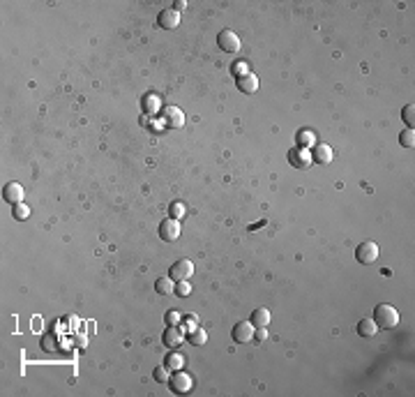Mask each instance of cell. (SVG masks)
<instances>
[{"instance_id":"1","label":"cell","mask_w":415,"mask_h":397,"mask_svg":"<svg viewBox=\"0 0 415 397\" xmlns=\"http://www.w3.org/2000/svg\"><path fill=\"white\" fill-rule=\"evenodd\" d=\"M374 321L379 326V330H392L397 328L399 324V312L392 307V305H379V307L374 309Z\"/></svg>"},{"instance_id":"2","label":"cell","mask_w":415,"mask_h":397,"mask_svg":"<svg viewBox=\"0 0 415 397\" xmlns=\"http://www.w3.org/2000/svg\"><path fill=\"white\" fill-rule=\"evenodd\" d=\"M355 259H358L360 263H364V266L374 263L376 259H379V245H376V243H371V241L360 243V245L355 247Z\"/></svg>"},{"instance_id":"3","label":"cell","mask_w":415,"mask_h":397,"mask_svg":"<svg viewBox=\"0 0 415 397\" xmlns=\"http://www.w3.org/2000/svg\"><path fill=\"white\" fill-rule=\"evenodd\" d=\"M217 44H219V49H222V51H226V53L240 51V37H238V32L228 30V28L217 35Z\"/></svg>"},{"instance_id":"4","label":"cell","mask_w":415,"mask_h":397,"mask_svg":"<svg viewBox=\"0 0 415 397\" xmlns=\"http://www.w3.org/2000/svg\"><path fill=\"white\" fill-rule=\"evenodd\" d=\"M194 272V263L189 261V259H180V261H176L171 266V270H169V277H171L173 282H182V280H189Z\"/></svg>"},{"instance_id":"5","label":"cell","mask_w":415,"mask_h":397,"mask_svg":"<svg viewBox=\"0 0 415 397\" xmlns=\"http://www.w3.org/2000/svg\"><path fill=\"white\" fill-rule=\"evenodd\" d=\"M159 238L166 243H173L180 238V222L173 220V217H166V220H161L159 224Z\"/></svg>"},{"instance_id":"6","label":"cell","mask_w":415,"mask_h":397,"mask_svg":"<svg viewBox=\"0 0 415 397\" xmlns=\"http://www.w3.org/2000/svg\"><path fill=\"white\" fill-rule=\"evenodd\" d=\"M169 386H171L173 392H189L194 388V379L189 374H185V372L178 370L176 374L169 379Z\"/></svg>"},{"instance_id":"7","label":"cell","mask_w":415,"mask_h":397,"mask_svg":"<svg viewBox=\"0 0 415 397\" xmlns=\"http://www.w3.org/2000/svg\"><path fill=\"white\" fill-rule=\"evenodd\" d=\"M254 326H252V321H240V324L233 326V340L238 342V344H247V342L254 340Z\"/></svg>"},{"instance_id":"8","label":"cell","mask_w":415,"mask_h":397,"mask_svg":"<svg viewBox=\"0 0 415 397\" xmlns=\"http://www.w3.org/2000/svg\"><path fill=\"white\" fill-rule=\"evenodd\" d=\"M157 23H159L164 30L178 28V23H180V12H176V10H161L159 14H157Z\"/></svg>"},{"instance_id":"9","label":"cell","mask_w":415,"mask_h":397,"mask_svg":"<svg viewBox=\"0 0 415 397\" xmlns=\"http://www.w3.org/2000/svg\"><path fill=\"white\" fill-rule=\"evenodd\" d=\"M311 162L330 164L332 162V148L327 143H314L311 146Z\"/></svg>"},{"instance_id":"10","label":"cell","mask_w":415,"mask_h":397,"mask_svg":"<svg viewBox=\"0 0 415 397\" xmlns=\"http://www.w3.org/2000/svg\"><path fill=\"white\" fill-rule=\"evenodd\" d=\"M161 340H164L166 346L176 349V346L182 344V340H185V333H182V328H178V326H169V328L164 330V335H161Z\"/></svg>"},{"instance_id":"11","label":"cell","mask_w":415,"mask_h":397,"mask_svg":"<svg viewBox=\"0 0 415 397\" xmlns=\"http://www.w3.org/2000/svg\"><path fill=\"white\" fill-rule=\"evenodd\" d=\"M3 198L12 206L21 204V201H23V187H21L19 183H7L5 187H3Z\"/></svg>"},{"instance_id":"12","label":"cell","mask_w":415,"mask_h":397,"mask_svg":"<svg viewBox=\"0 0 415 397\" xmlns=\"http://www.w3.org/2000/svg\"><path fill=\"white\" fill-rule=\"evenodd\" d=\"M164 118H166V123L171 127H182L185 125V115H182V111L178 109V106H166L164 109Z\"/></svg>"},{"instance_id":"13","label":"cell","mask_w":415,"mask_h":397,"mask_svg":"<svg viewBox=\"0 0 415 397\" xmlns=\"http://www.w3.org/2000/svg\"><path fill=\"white\" fill-rule=\"evenodd\" d=\"M238 88L242 90V93H247V95L256 93V90H259V78H256L252 72L244 74V76H240V78H238Z\"/></svg>"},{"instance_id":"14","label":"cell","mask_w":415,"mask_h":397,"mask_svg":"<svg viewBox=\"0 0 415 397\" xmlns=\"http://www.w3.org/2000/svg\"><path fill=\"white\" fill-rule=\"evenodd\" d=\"M355 330H358L360 337H374V335L379 333V326H376V321L374 319H360Z\"/></svg>"},{"instance_id":"15","label":"cell","mask_w":415,"mask_h":397,"mask_svg":"<svg viewBox=\"0 0 415 397\" xmlns=\"http://www.w3.org/2000/svg\"><path fill=\"white\" fill-rule=\"evenodd\" d=\"M268 324H270V309L259 307L252 312V326L254 328H268Z\"/></svg>"},{"instance_id":"16","label":"cell","mask_w":415,"mask_h":397,"mask_svg":"<svg viewBox=\"0 0 415 397\" xmlns=\"http://www.w3.org/2000/svg\"><path fill=\"white\" fill-rule=\"evenodd\" d=\"M288 157H290V164H293L296 169H307V167L311 164V155H305V152H300V148L290 150Z\"/></svg>"},{"instance_id":"17","label":"cell","mask_w":415,"mask_h":397,"mask_svg":"<svg viewBox=\"0 0 415 397\" xmlns=\"http://www.w3.org/2000/svg\"><path fill=\"white\" fill-rule=\"evenodd\" d=\"M187 337H189V344H194V346H203L208 342V333L203 328H192V330H187Z\"/></svg>"},{"instance_id":"18","label":"cell","mask_w":415,"mask_h":397,"mask_svg":"<svg viewBox=\"0 0 415 397\" xmlns=\"http://www.w3.org/2000/svg\"><path fill=\"white\" fill-rule=\"evenodd\" d=\"M173 289H176V282H173L171 277H159L155 282V291L159 296H169V293H173Z\"/></svg>"},{"instance_id":"19","label":"cell","mask_w":415,"mask_h":397,"mask_svg":"<svg viewBox=\"0 0 415 397\" xmlns=\"http://www.w3.org/2000/svg\"><path fill=\"white\" fill-rule=\"evenodd\" d=\"M164 365L169 367V370L178 372V370H182V365H185V358H182V355L178 353V351H169V355H166Z\"/></svg>"},{"instance_id":"20","label":"cell","mask_w":415,"mask_h":397,"mask_svg":"<svg viewBox=\"0 0 415 397\" xmlns=\"http://www.w3.org/2000/svg\"><path fill=\"white\" fill-rule=\"evenodd\" d=\"M298 148H311L314 143H316V139H314V134H311L309 130H305V132H298Z\"/></svg>"},{"instance_id":"21","label":"cell","mask_w":415,"mask_h":397,"mask_svg":"<svg viewBox=\"0 0 415 397\" xmlns=\"http://www.w3.org/2000/svg\"><path fill=\"white\" fill-rule=\"evenodd\" d=\"M12 217H14V220H19V222L28 220V217H30V208L21 201V204H16L14 208H12Z\"/></svg>"},{"instance_id":"22","label":"cell","mask_w":415,"mask_h":397,"mask_svg":"<svg viewBox=\"0 0 415 397\" xmlns=\"http://www.w3.org/2000/svg\"><path fill=\"white\" fill-rule=\"evenodd\" d=\"M399 143L404 148H413L415 146V132H413V127H406L404 132L399 134Z\"/></svg>"},{"instance_id":"23","label":"cell","mask_w":415,"mask_h":397,"mask_svg":"<svg viewBox=\"0 0 415 397\" xmlns=\"http://www.w3.org/2000/svg\"><path fill=\"white\" fill-rule=\"evenodd\" d=\"M231 72H233L235 78L244 76V74H249V63H244V60H238V63L231 65Z\"/></svg>"},{"instance_id":"24","label":"cell","mask_w":415,"mask_h":397,"mask_svg":"<svg viewBox=\"0 0 415 397\" xmlns=\"http://www.w3.org/2000/svg\"><path fill=\"white\" fill-rule=\"evenodd\" d=\"M401 118H404V123L408 127H413L415 125V106L413 104H406L404 111H401Z\"/></svg>"},{"instance_id":"25","label":"cell","mask_w":415,"mask_h":397,"mask_svg":"<svg viewBox=\"0 0 415 397\" xmlns=\"http://www.w3.org/2000/svg\"><path fill=\"white\" fill-rule=\"evenodd\" d=\"M173 293L180 298H187L189 293H192V287L187 284V280H182V282H176V289H173Z\"/></svg>"},{"instance_id":"26","label":"cell","mask_w":415,"mask_h":397,"mask_svg":"<svg viewBox=\"0 0 415 397\" xmlns=\"http://www.w3.org/2000/svg\"><path fill=\"white\" fill-rule=\"evenodd\" d=\"M169 372H171V370H169L166 365H159V367L155 370V379H157L159 383H169V379H171V374H169Z\"/></svg>"},{"instance_id":"27","label":"cell","mask_w":415,"mask_h":397,"mask_svg":"<svg viewBox=\"0 0 415 397\" xmlns=\"http://www.w3.org/2000/svg\"><path fill=\"white\" fill-rule=\"evenodd\" d=\"M42 346H44L47 351H56V349H58L56 335H44V337H42Z\"/></svg>"},{"instance_id":"28","label":"cell","mask_w":415,"mask_h":397,"mask_svg":"<svg viewBox=\"0 0 415 397\" xmlns=\"http://www.w3.org/2000/svg\"><path fill=\"white\" fill-rule=\"evenodd\" d=\"M182 215H185V206L182 204H171V208H169V217L178 220V217H182Z\"/></svg>"},{"instance_id":"29","label":"cell","mask_w":415,"mask_h":397,"mask_svg":"<svg viewBox=\"0 0 415 397\" xmlns=\"http://www.w3.org/2000/svg\"><path fill=\"white\" fill-rule=\"evenodd\" d=\"M166 324H169V326H178V324H180V314L173 312V309H171V312H166Z\"/></svg>"},{"instance_id":"30","label":"cell","mask_w":415,"mask_h":397,"mask_svg":"<svg viewBox=\"0 0 415 397\" xmlns=\"http://www.w3.org/2000/svg\"><path fill=\"white\" fill-rule=\"evenodd\" d=\"M254 337H256L259 342H263L265 337H268V330H265V328H256V330H254Z\"/></svg>"},{"instance_id":"31","label":"cell","mask_w":415,"mask_h":397,"mask_svg":"<svg viewBox=\"0 0 415 397\" xmlns=\"http://www.w3.org/2000/svg\"><path fill=\"white\" fill-rule=\"evenodd\" d=\"M187 321H189V324H196L198 316H196V314H187Z\"/></svg>"},{"instance_id":"32","label":"cell","mask_w":415,"mask_h":397,"mask_svg":"<svg viewBox=\"0 0 415 397\" xmlns=\"http://www.w3.org/2000/svg\"><path fill=\"white\" fill-rule=\"evenodd\" d=\"M185 7H187V3H182V0H178V3H176V12L178 10H185Z\"/></svg>"}]
</instances>
